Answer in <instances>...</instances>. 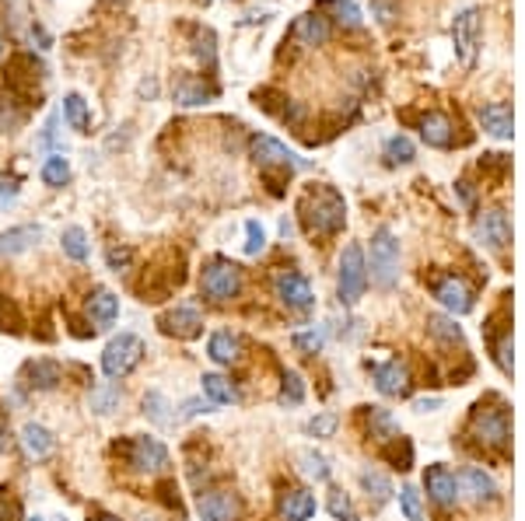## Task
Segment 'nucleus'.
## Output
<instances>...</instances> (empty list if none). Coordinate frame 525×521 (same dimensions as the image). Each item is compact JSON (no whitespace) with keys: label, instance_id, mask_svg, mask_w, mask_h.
<instances>
[{"label":"nucleus","instance_id":"9d476101","mask_svg":"<svg viewBox=\"0 0 525 521\" xmlns=\"http://www.w3.org/2000/svg\"><path fill=\"white\" fill-rule=\"evenodd\" d=\"M158 326H161V333H168V336L176 339H196L204 333V315L196 312V308H189V305H179V308L161 315Z\"/></svg>","mask_w":525,"mask_h":521},{"label":"nucleus","instance_id":"c756f323","mask_svg":"<svg viewBox=\"0 0 525 521\" xmlns=\"http://www.w3.org/2000/svg\"><path fill=\"white\" fill-rule=\"evenodd\" d=\"M71 179V161L63 155H50L43 161V183L52 185V189H60V185H67Z\"/></svg>","mask_w":525,"mask_h":521},{"label":"nucleus","instance_id":"473e14b6","mask_svg":"<svg viewBox=\"0 0 525 521\" xmlns=\"http://www.w3.org/2000/svg\"><path fill=\"white\" fill-rule=\"evenodd\" d=\"M298 459H301V472H305L309 479H315V483L329 479V462H326L319 451H312V448H309V451H301Z\"/></svg>","mask_w":525,"mask_h":521},{"label":"nucleus","instance_id":"ddd939ff","mask_svg":"<svg viewBox=\"0 0 525 521\" xmlns=\"http://www.w3.org/2000/svg\"><path fill=\"white\" fill-rule=\"evenodd\" d=\"M476 235L487 249H504L511 242V224H508V213L501 207L487 210L480 221H476Z\"/></svg>","mask_w":525,"mask_h":521},{"label":"nucleus","instance_id":"ea45409f","mask_svg":"<svg viewBox=\"0 0 525 521\" xmlns=\"http://www.w3.org/2000/svg\"><path fill=\"white\" fill-rule=\"evenodd\" d=\"M333 7H337V14H340L343 25L358 28L361 25V11H358V4H350V0H329Z\"/></svg>","mask_w":525,"mask_h":521},{"label":"nucleus","instance_id":"423d86ee","mask_svg":"<svg viewBox=\"0 0 525 521\" xmlns=\"http://www.w3.org/2000/svg\"><path fill=\"white\" fill-rule=\"evenodd\" d=\"M452 43H455V56L463 60V67L476 63V50H480V11L476 7H463L452 22Z\"/></svg>","mask_w":525,"mask_h":521},{"label":"nucleus","instance_id":"2f4dec72","mask_svg":"<svg viewBox=\"0 0 525 521\" xmlns=\"http://www.w3.org/2000/svg\"><path fill=\"white\" fill-rule=\"evenodd\" d=\"M386 161H389V165H410V161H414V144H410V137H389V140H386Z\"/></svg>","mask_w":525,"mask_h":521},{"label":"nucleus","instance_id":"cd10ccee","mask_svg":"<svg viewBox=\"0 0 525 521\" xmlns=\"http://www.w3.org/2000/svg\"><path fill=\"white\" fill-rule=\"evenodd\" d=\"M200 385H204V395L210 399V406H228V403H238V389L224 378V374H204Z\"/></svg>","mask_w":525,"mask_h":521},{"label":"nucleus","instance_id":"a18cd8bd","mask_svg":"<svg viewBox=\"0 0 525 521\" xmlns=\"http://www.w3.org/2000/svg\"><path fill=\"white\" fill-rule=\"evenodd\" d=\"M427 326H431V333H434V336L459 339V329H455V326H452V322H448V318H442V315H434V318H431V322H427Z\"/></svg>","mask_w":525,"mask_h":521},{"label":"nucleus","instance_id":"412c9836","mask_svg":"<svg viewBox=\"0 0 525 521\" xmlns=\"http://www.w3.org/2000/svg\"><path fill=\"white\" fill-rule=\"evenodd\" d=\"M22 444H25L28 459H35V462L50 459L52 451H56V438H52L43 423H25L22 427Z\"/></svg>","mask_w":525,"mask_h":521},{"label":"nucleus","instance_id":"e433bc0d","mask_svg":"<svg viewBox=\"0 0 525 521\" xmlns=\"http://www.w3.org/2000/svg\"><path fill=\"white\" fill-rule=\"evenodd\" d=\"M245 235H249L245 252H249V256H260L262 249H266V232H262L260 221H245Z\"/></svg>","mask_w":525,"mask_h":521},{"label":"nucleus","instance_id":"de8ad7c7","mask_svg":"<svg viewBox=\"0 0 525 521\" xmlns=\"http://www.w3.org/2000/svg\"><path fill=\"white\" fill-rule=\"evenodd\" d=\"M91 521H119V518H116V515H95Z\"/></svg>","mask_w":525,"mask_h":521},{"label":"nucleus","instance_id":"a211bd4d","mask_svg":"<svg viewBox=\"0 0 525 521\" xmlns=\"http://www.w3.org/2000/svg\"><path fill=\"white\" fill-rule=\"evenodd\" d=\"M210 99H217V84H210L207 78H200V74H183V78L176 81V102L179 105H204Z\"/></svg>","mask_w":525,"mask_h":521},{"label":"nucleus","instance_id":"37998d69","mask_svg":"<svg viewBox=\"0 0 525 521\" xmlns=\"http://www.w3.org/2000/svg\"><path fill=\"white\" fill-rule=\"evenodd\" d=\"M281 399L291 403V406H298V403L305 399V385H301L298 374H288V378H284V392H281Z\"/></svg>","mask_w":525,"mask_h":521},{"label":"nucleus","instance_id":"f704fd0d","mask_svg":"<svg viewBox=\"0 0 525 521\" xmlns=\"http://www.w3.org/2000/svg\"><path fill=\"white\" fill-rule=\"evenodd\" d=\"M119 406V389H112V385H99V389L91 392V410L95 413H112Z\"/></svg>","mask_w":525,"mask_h":521},{"label":"nucleus","instance_id":"49530a36","mask_svg":"<svg viewBox=\"0 0 525 521\" xmlns=\"http://www.w3.org/2000/svg\"><path fill=\"white\" fill-rule=\"evenodd\" d=\"M4 448H7V417L0 413V451H4Z\"/></svg>","mask_w":525,"mask_h":521},{"label":"nucleus","instance_id":"7ed1b4c3","mask_svg":"<svg viewBox=\"0 0 525 521\" xmlns=\"http://www.w3.org/2000/svg\"><path fill=\"white\" fill-rule=\"evenodd\" d=\"M144 339L133 333H119L116 339H109V346L102 350V371L109 378H127L130 371L140 367L144 361Z\"/></svg>","mask_w":525,"mask_h":521},{"label":"nucleus","instance_id":"f8f14e48","mask_svg":"<svg viewBox=\"0 0 525 521\" xmlns=\"http://www.w3.org/2000/svg\"><path fill=\"white\" fill-rule=\"evenodd\" d=\"M277 298H281L288 308H298V312H305V308H312L315 305V290L301 273H281V277H277Z\"/></svg>","mask_w":525,"mask_h":521},{"label":"nucleus","instance_id":"79ce46f5","mask_svg":"<svg viewBox=\"0 0 525 521\" xmlns=\"http://www.w3.org/2000/svg\"><path fill=\"white\" fill-rule=\"evenodd\" d=\"M105 260H109V270L119 273V270H127V266L133 262V252L127 249V245H112V249L105 252Z\"/></svg>","mask_w":525,"mask_h":521},{"label":"nucleus","instance_id":"a878e982","mask_svg":"<svg viewBox=\"0 0 525 521\" xmlns=\"http://www.w3.org/2000/svg\"><path fill=\"white\" fill-rule=\"evenodd\" d=\"M420 137L427 147H452V123L442 112H431L420 119Z\"/></svg>","mask_w":525,"mask_h":521},{"label":"nucleus","instance_id":"72a5a7b5","mask_svg":"<svg viewBox=\"0 0 525 521\" xmlns=\"http://www.w3.org/2000/svg\"><path fill=\"white\" fill-rule=\"evenodd\" d=\"M60 242H63V252H67L71 260H78V262L88 260V235H84L81 228H67Z\"/></svg>","mask_w":525,"mask_h":521},{"label":"nucleus","instance_id":"c03bdc74","mask_svg":"<svg viewBox=\"0 0 525 521\" xmlns=\"http://www.w3.org/2000/svg\"><path fill=\"white\" fill-rule=\"evenodd\" d=\"M333 431H337V417L333 413H322V417H315L309 423V434H315V438H329Z\"/></svg>","mask_w":525,"mask_h":521},{"label":"nucleus","instance_id":"a19ab883","mask_svg":"<svg viewBox=\"0 0 525 521\" xmlns=\"http://www.w3.org/2000/svg\"><path fill=\"white\" fill-rule=\"evenodd\" d=\"M329 511H333V518H337V521H354L350 500H347V494H343V490H333V497H329Z\"/></svg>","mask_w":525,"mask_h":521},{"label":"nucleus","instance_id":"20e7f679","mask_svg":"<svg viewBox=\"0 0 525 521\" xmlns=\"http://www.w3.org/2000/svg\"><path fill=\"white\" fill-rule=\"evenodd\" d=\"M368 287V262L361 245H347L340 256V277H337V290H340L343 305H358L365 298Z\"/></svg>","mask_w":525,"mask_h":521},{"label":"nucleus","instance_id":"c9c22d12","mask_svg":"<svg viewBox=\"0 0 525 521\" xmlns=\"http://www.w3.org/2000/svg\"><path fill=\"white\" fill-rule=\"evenodd\" d=\"M165 410H168V399H165L161 392H148V395H144V413L155 420V423H172V417H168Z\"/></svg>","mask_w":525,"mask_h":521},{"label":"nucleus","instance_id":"8fccbe9b","mask_svg":"<svg viewBox=\"0 0 525 521\" xmlns=\"http://www.w3.org/2000/svg\"><path fill=\"white\" fill-rule=\"evenodd\" d=\"M28 521H43V518H39V515H35V518H28Z\"/></svg>","mask_w":525,"mask_h":521},{"label":"nucleus","instance_id":"4be33fe9","mask_svg":"<svg viewBox=\"0 0 525 521\" xmlns=\"http://www.w3.org/2000/svg\"><path fill=\"white\" fill-rule=\"evenodd\" d=\"M25 382L32 385V389H39V392H52L60 382H63V367L56 365V361L39 357V361L25 365Z\"/></svg>","mask_w":525,"mask_h":521},{"label":"nucleus","instance_id":"39448f33","mask_svg":"<svg viewBox=\"0 0 525 521\" xmlns=\"http://www.w3.org/2000/svg\"><path fill=\"white\" fill-rule=\"evenodd\" d=\"M200 290H204L207 301H217V305L221 301H232V298H238V290H242V270L228 260H214L204 270V277H200Z\"/></svg>","mask_w":525,"mask_h":521},{"label":"nucleus","instance_id":"58836bf2","mask_svg":"<svg viewBox=\"0 0 525 521\" xmlns=\"http://www.w3.org/2000/svg\"><path fill=\"white\" fill-rule=\"evenodd\" d=\"M322 343H326V336H322V329H309V333H294V346H298V350H305V354H319V350H322Z\"/></svg>","mask_w":525,"mask_h":521},{"label":"nucleus","instance_id":"aec40b11","mask_svg":"<svg viewBox=\"0 0 525 521\" xmlns=\"http://www.w3.org/2000/svg\"><path fill=\"white\" fill-rule=\"evenodd\" d=\"M291 39L301 43V46H322L329 39V25L322 14H301L294 25H291Z\"/></svg>","mask_w":525,"mask_h":521},{"label":"nucleus","instance_id":"dca6fc26","mask_svg":"<svg viewBox=\"0 0 525 521\" xmlns=\"http://www.w3.org/2000/svg\"><path fill=\"white\" fill-rule=\"evenodd\" d=\"M472 427H476L480 441L491 444V448H504L508 444V417H504V410H483L480 406V413L472 417Z\"/></svg>","mask_w":525,"mask_h":521},{"label":"nucleus","instance_id":"0eeeda50","mask_svg":"<svg viewBox=\"0 0 525 521\" xmlns=\"http://www.w3.org/2000/svg\"><path fill=\"white\" fill-rule=\"evenodd\" d=\"M127 462L137 472H165L168 469V448L158 438L133 434L130 441H127Z\"/></svg>","mask_w":525,"mask_h":521},{"label":"nucleus","instance_id":"4468645a","mask_svg":"<svg viewBox=\"0 0 525 521\" xmlns=\"http://www.w3.org/2000/svg\"><path fill=\"white\" fill-rule=\"evenodd\" d=\"M375 389L382 392V395H389V399L406 395L410 392V371H406V365L393 357V361L375 367Z\"/></svg>","mask_w":525,"mask_h":521},{"label":"nucleus","instance_id":"3c124183","mask_svg":"<svg viewBox=\"0 0 525 521\" xmlns=\"http://www.w3.org/2000/svg\"><path fill=\"white\" fill-rule=\"evenodd\" d=\"M60 521H63V518H60Z\"/></svg>","mask_w":525,"mask_h":521},{"label":"nucleus","instance_id":"9b49d317","mask_svg":"<svg viewBox=\"0 0 525 521\" xmlns=\"http://www.w3.org/2000/svg\"><path fill=\"white\" fill-rule=\"evenodd\" d=\"M424 490L427 497L434 500V504H442V507H452L455 500H459V479H455V472L448 469V466H431V469L424 472Z\"/></svg>","mask_w":525,"mask_h":521},{"label":"nucleus","instance_id":"f3484780","mask_svg":"<svg viewBox=\"0 0 525 521\" xmlns=\"http://www.w3.org/2000/svg\"><path fill=\"white\" fill-rule=\"evenodd\" d=\"M434 298H438L452 315L472 312V290L466 287V280H459V277H445L442 284L434 287Z\"/></svg>","mask_w":525,"mask_h":521},{"label":"nucleus","instance_id":"7c9ffc66","mask_svg":"<svg viewBox=\"0 0 525 521\" xmlns=\"http://www.w3.org/2000/svg\"><path fill=\"white\" fill-rule=\"evenodd\" d=\"M361 487L368 490V497H375V504H382V500H389V494H393V483L382 476V472L375 469H365L361 472Z\"/></svg>","mask_w":525,"mask_h":521},{"label":"nucleus","instance_id":"c85d7f7f","mask_svg":"<svg viewBox=\"0 0 525 521\" xmlns=\"http://www.w3.org/2000/svg\"><path fill=\"white\" fill-rule=\"evenodd\" d=\"M63 119L71 123V130L88 133V127H91V112H88V102H84L81 95H67V99H63Z\"/></svg>","mask_w":525,"mask_h":521},{"label":"nucleus","instance_id":"1a4fd4ad","mask_svg":"<svg viewBox=\"0 0 525 521\" xmlns=\"http://www.w3.org/2000/svg\"><path fill=\"white\" fill-rule=\"evenodd\" d=\"M196 511L204 521H238L242 515V500L232 490H207L196 500Z\"/></svg>","mask_w":525,"mask_h":521},{"label":"nucleus","instance_id":"09e8293b","mask_svg":"<svg viewBox=\"0 0 525 521\" xmlns=\"http://www.w3.org/2000/svg\"><path fill=\"white\" fill-rule=\"evenodd\" d=\"M4 50H7V43H4V35H0V56H4Z\"/></svg>","mask_w":525,"mask_h":521},{"label":"nucleus","instance_id":"6ab92c4d","mask_svg":"<svg viewBox=\"0 0 525 521\" xmlns=\"http://www.w3.org/2000/svg\"><path fill=\"white\" fill-rule=\"evenodd\" d=\"M480 127L498 137V140H508L515 133V119H511V105L508 102H491L480 105Z\"/></svg>","mask_w":525,"mask_h":521},{"label":"nucleus","instance_id":"5701e85b","mask_svg":"<svg viewBox=\"0 0 525 521\" xmlns=\"http://www.w3.org/2000/svg\"><path fill=\"white\" fill-rule=\"evenodd\" d=\"M207 357L214 365H235L238 357H242V339L235 333H228V329L214 333L207 343Z\"/></svg>","mask_w":525,"mask_h":521},{"label":"nucleus","instance_id":"2eb2a0df","mask_svg":"<svg viewBox=\"0 0 525 521\" xmlns=\"http://www.w3.org/2000/svg\"><path fill=\"white\" fill-rule=\"evenodd\" d=\"M84 312H88V318H91V326H95V329H109V326L119 318V298H116L112 290L99 287V290H91V294H88Z\"/></svg>","mask_w":525,"mask_h":521},{"label":"nucleus","instance_id":"b1692460","mask_svg":"<svg viewBox=\"0 0 525 521\" xmlns=\"http://www.w3.org/2000/svg\"><path fill=\"white\" fill-rule=\"evenodd\" d=\"M39 238H43V228H39V224H22V228H11V232H4V235H0V256H18V252L32 249Z\"/></svg>","mask_w":525,"mask_h":521},{"label":"nucleus","instance_id":"6e6552de","mask_svg":"<svg viewBox=\"0 0 525 521\" xmlns=\"http://www.w3.org/2000/svg\"><path fill=\"white\" fill-rule=\"evenodd\" d=\"M249 151H253V157H256L260 168H284V172H291V168L301 165V157L294 155L288 144H281L277 137H266V133H262V137H253Z\"/></svg>","mask_w":525,"mask_h":521},{"label":"nucleus","instance_id":"bb28decb","mask_svg":"<svg viewBox=\"0 0 525 521\" xmlns=\"http://www.w3.org/2000/svg\"><path fill=\"white\" fill-rule=\"evenodd\" d=\"M463 487H466V494H470L472 500H494V497H498V483H494V476L483 472V469H476V466L463 469Z\"/></svg>","mask_w":525,"mask_h":521},{"label":"nucleus","instance_id":"4c0bfd02","mask_svg":"<svg viewBox=\"0 0 525 521\" xmlns=\"http://www.w3.org/2000/svg\"><path fill=\"white\" fill-rule=\"evenodd\" d=\"M399 507H403V515H406V521H420V494L414 490V487H403L399 490Z\"/></svg>","mask_w":525,"mask_h":521},{"label":"nucleus","instance_id":"f03ea898","mask_svg":"<svg viewBox=\"0 0 525 521\" xmlns=\"http://www.w3.org/2000/svg\"><path fill=\"white\" fill-rule=\"evenodd\" d=\"M371 277L382 290L396 287L399 280V242H396L393 228H378L371 235Z\"/></svg>","mask_w":525,"mask_h":521},{"label":"nucleus","instance_id":"f257e3e1","mask_svg":"<svg viewBox=\"0 0 525 521\" xmlns=\"http://www.w3.org/2000/svg\"><path fill=\"white\" fill-rule=\"evenodd\" d=\"M301 213H305V224H309L312 235L329 238L343 228V221H347V204H343V196L337 189L315 185V189L305 193V200H301Z\"/></svg>","mask_w":525,"mask_h":521},{"label":"nucleus","instance_id":"393cba45","mask_svg":"<svg viewBox=\"0 0 525 521\" xmlns=\"http://www.w3.org/2000/svg\"><path fill=\"white\" fill-rule=\"evenodd\" d=\"M315 515V497L309 490H291L281 500V518L284 521H312Z\"/></svg>","mask_w":525,"mask_h":521}]
</instances>
